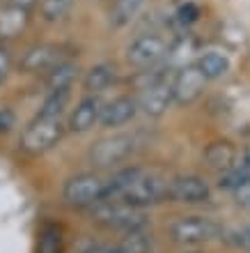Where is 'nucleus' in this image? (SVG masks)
<instances>
[{
    "instance_id": "nucleus-1",
    "label": "nucleus",
    "mask_w": 250,
    "mask_h": 253,
    "mask_svg": "<svg viewBox=\"0 0 250 253\" xmlns=\"http://www.w3.org/2000/svg\"><path fill=\"white\" fill-rule=\"evenodd\" d=\"M92 221L108 230H119V233H131V230H145L149 223L147 210L126 205V203H115V200H104L92 207Z\"/></svg>"
},
{
    "instance_id": "nucleus-2",
    "label": "nucleus",
    "mask_w": 250,
    "mask_h": 253,
    "mask_svg": "<svg viewBox=\"0 0 250 253\" xmlns=\"http://www.w3.org/2000/svg\"><path fill=\"white\" fill-rule=\"evenodd\" d=\"M225 228L218 221L209 219V216H200V214H191V216H179L170 223V237L175 244L181 247H200L207 242H214L218 237H223Z\"/></svg>"
},
{
    "instance_id": "nucleus-3",
    "label": "nucleus",
    "mask_w": 250,
    "mask_h": 253,
    "mask_svg": "<svg viewBox=\"0 0 250 253\" xmlns=\"http://www.w3.org/2000/svg\"><path fill=\"white\" fill-rule=\"evenodd\" d=\"M163 200H168V177H163L156 170L140 168L138 177L133 180V184L126 189L124 196L117 203H126V205L147 210V207L158 205Z\"/></svg>"
},
{
    "instance_id": "nucleus-4",
    "label": "nucleus",
    "mask_w": 250,
    "mask_h": 253,
    "mask_svg": "<svg viewBox=\"0 0 250 253\" xmlns=\"http://www.w3.org/2000/svg\"><path fill=\"white\" fill-rule=\"evenodd\" d=\"M65 133V125L60 118H35L21 133V150L26 154H44L55 147Z\"/></svg>"
},
{
    "instance_id": "nucleus-5",
    "label": "nucleus",
    "mask_w": 250,
    "mask_h": 253,
    "mask_svg": "<svg viewBox=\"0 0 250 253\" xmlns=\"http://www.w3.org/2000/svg\"><path fill=\"white\" fill-rule=\"evenodd\" d=\"M136 150H138V138L133 133H112L99 138L90 147V161L97 168H112L117 164H124Z\"/></svg>"
},
{
    "instance_id": "nucleus-6",
    "label": "nucleus",
    "mask_w": 250,
    "mask_h": 253,
    "mask_svg": "<svg viewBox=\"0 0 250 253\" xmlns=\"http://www.w3.org/2000/svg\"><path fill=\"white\" fill-rule=\"evenodd\" d=\"M62 198L71 207H87L92 210L106 200V182L94 173H78L69 177L62 189Z\"/></svg>"
},
{
    "instance_id": "nucleus-7",
    "label": "nucleus",
    "mask_w": 250,
    "mask_h": 253,
    "mask_svg": "<svg viewBox=\"0 0 250 253\" xmlns=\"http://www.w3.org/2000/svg\"><path fill=\"white\" fill-rule=\"evenodd\" d=\"M170 53V44L165 42L163 35L156 33H145L136 37V40L126 46V62L138 69H149V67L158 65L165 55Z\"/></svg>"
},
{
    "instance_id": "nucleus-8",
    "label": "nucleus",
    "mask_w": 250,
    "mask_h": 253,
    "mask_svg": "<svg viewBox=\"0 0 250 253\" xmlns=\"http://www.w3.org/2000/svg\"><path fill=\"white\" fill-rule=\"evenodd\" d=\"M207 79L202 76L195 65H184L175 76L170 79L172 87V104L179 106H191L193 101H198L204 92Z\"/></svg>"
},
{
    "instance_id": "nucleus-9",
    "label": "nucleus",
    "mask_w": 250,
    "mask_h": 253,
    "mask_svg": "<svg viewBox=\"0 0 250 253\" xmlns=\"http://www.w3.org/2000/svg\"><path fill=\"white\" fill-rule=\"evenodd\" d=\"M211 189L200 175H177L168 180V200L181 205H198L209 200Z\"/></svg>"
},
{
    "instance_id": "nucleus-10",
    "label": "nucleus",
    "mask_w": 250,
    "mask_h": 253,
    "mask_svg": "<svg viewBox=\"0 0 250 253\" xmlns=\"http://www.w3.org/2000/svg\"><path fill=\"white\" fill-rule=\"evenodd\" d=\"M62 48L58 44H46V42H41V44H33L30 48L23 51L19 60V69L23 74H44V72H51L53 67L62 62Z\"/></svg>"
},
{
    "instance_id": "nucleus-11",
    "label": "nucleus",
    "mask_w": 250,
    "mask_h": 253,
    "mask_svg": "<svg viewBox=\"0 0 250 253\" xmlns=\"http://www.w3.org/2000/svg\"><path fill=\"white\" fill-rule=\"evenodd\" d=\"M136 101H138V111H143L149 118H161L172 104L170 79H161L149 83V85H143Z\"/></svg>"
},
{
    "instance_id": "nucleus-12",
    "label": "nucleus",
    "mask_w": 250,
    "mask_h": 253,
    "mask_svg": "<svg viewBox=\"0 0 250 253\" xmlns=\"http://www.w3.org/2000/svg\"><path fill=\"white\" fill-rule=\"evenodd\" d=\"M101 111H104V101L97 97V94H87L76 104V108L69 115V129L76 133H85L90 131L101 118Z\"/></svg>"
},
{
    "instance_id": "nucleus-13",
    "label": "nucleus",
    "mask_w": 250,
    "mask_h": 253,
    "mask_svg": "<svg viewBox=\"0 0 250 253\" xmlns=\"http://www.w3.org/2000/svg\"><path fill=\"white\" fill-rule=\"evenodd\" d=\"M138 113V101L136 97H129V94H122L117 99L104 104V111H101L99 122L106 129H112V126H124L126 122H131Z\"/></svg>"
},
{
    "instance_id": "nucleus-14",
    "label": "nucleus",
    "mask_w": 250,
    "mask_h": 253,
    "mask_svg": "<svg viewBox=\"0 0 250 253\" xmlns=\"http://www.w3.org/2000/svg\"><path fill=\"white\" fill-rule=\"evenodd\" d=\"M28 21H30V9L5 2L0 7V40L5 42V40L19 37L28 28Z\"/></svg>"
},
{
    "instance_id": "nucleus-15",
    "label": "nucleus",
    "mask_w": 250,
    "mask_h": 253,
    "mask_svg": "<svg viewBox=\"0 0 250 253\" xmlns=\"http://www.w3.org/2000/svg\"><path fill=\"white\" fill-rule=\"evenodd\" d=\"M204 161H207L209 168L225 173V170H230V168L234 166L237 150H234V145L227 143V140H216V143L207 145V150H204Z\"/></svg>"
},
{
    "instance_id": "nucleus-16",
    "label": "nucleus",
    "mask_w": 250,
    "mask_h": 253,
    "mask_svg": "<svg viewBox=\"0 0 250 253\" xmlns=\"http://www.w3.org/2000/svg\"><path fill=\"white\" fill-rule=\"evenodd\" d=\"M78 79V65L71 60H62L53 67L46 76V90L58 92V90H71V85Z\"/></svg>"
},
{
    "instance_id": "nucleus-17",
    "label": "nucleus",
    "mask_w": 250,
    "mask_h": 253,
    "mask_svg": "<svg viewBox=\"0 0 250 253\" xmlns=\"http://www.w3.org/2000/svg\"><path fill=\"white\" fill-rule=\"evenodd\" d=\"M115 67L110 62H99V65L90 67L83 76V87H85L87 94H99L104 92L106 87L110 85L112 81H115Z\"/></svg>"
},
{
    "instance_id": "nucleus-18",
    "label": "nucleus",
    "mask_w": 250,
    "mask_h": 253,
    "mask_svg": "<svg viewBox=\"0 0 250 253\" xmlns=\"http://www.w3.org/2000/svg\"><path fill=\"white\" fill-rule=\"evenodd\" d=\"M195 67L202 72V76L207 81H218L230 72V58L220 53V51H207L198 58Z\"/></svg>"
},
{
    "instance_id": "nucleus-19",
    "label": "nucleus",
    "mask_w": 250,
    "mask_h": 253,
    "mask_svg": "<svg viewBox=\"0 0 250 253\" xmlns=\"http://www.w3.org/2000/svg\"><path fill=\"white\" fill-rule=\"evenodd\" d=\"M147 0H112L110 5V26L124 28L131 21L138 19V14L145 9Z\"/></svg>"
},
{
    "instance_id": "nucleus-20",
    "label": "nucleus",
    "mask_w": 250,
    "mask_h": 253,
    "mask_svg": "<svg viewBox=\"0 0 250 253\" xmlns=\"http://www.w3.org/2000/svg\"><path fill=\"white\" fill-rule=\"evenodd\" d=\"M65 251V240L62 230L58 226H44L39 230V242H37V253H62Z\"/></svg>"
},
{
    "instance_id": "nucleus-21",
    "label": "nucleus",
    "mask_w": 250,
    "mask_h": 253,
    "mask_svg": "<svg viewBox=\"0 0 250 253\" xmlns=\"http://www.w3.org/2000/svg\"><path fill=\"white\" fill-rule=\"evenodd\" d=\"M71 90H58V92H48L44 104L39 108V118H62L67 104H69Z\"/></svg>"
},
{
    "instance_id": "nucleus-22",
    "label": "nucleus",
    "mask_w": 250,
    "mask_h": 253,
    "mask_svg": "<svg viewBox=\"0 0 250 253\" xmlns=\"http://www.w3.org/2000/svg\"><path fill=\"white\" fill-rule=\"evenodd\" d=\"M151 237L145 230H131V233H124L122 242L117 244V249L122 253H151Z\"/></svg>"
},
{
    "instance_id": "nucleus-23",
    "label": "nucleus",
    "mask_w": 250,
    "mask_h": 253,
    "mask_svg": "<svg viewBox=\"0 0 250 253\" xmlns=\"http://www.w3.org/2000/svg\"><path fill=\"white\" fill-rule=\"evenodd\" d=\"M73 0H39V9H41V16L46 21H60L65 19L69 9H71Z\"/></svg>"
},
{
    "instance_id": "nucleus-24",
    "label": "nucleus",
    "mask_w": 250,
    "mask_h": 253,
    "mask_svg": "<svg viewBox=\"0 0 250 253\" xmlns=\"http://www.w3.org/2000/svg\"><path fill=\"white\" fill-rule=\"evenodd\" d=\"M248 177H250V168L234 164L230 170H225V173L220 175V182H218V184H220V189H232V191H234V189L241 187Z\"/></svg>"
},
{
    "instance_id": "nucleus-25",
    "label": "nucleus",
    "mask_w": 250,
    "mask_h": 253,
    "mask_svg": "<svg viewBox=\"0 0 250 253\" xmlns=\"http://www.w3.org/2000/svg\"><path fill=\"white\" fill-rule=\"evenodd\" d=\"M223 237H225V242L232 244L234 249H250V223L223 230Z\"/></svg>"
},
{
    "instance_id": "nucleus-26",
    "label": "nucleus",
    "mask_w": 250,
    "mask_h": 253,
    "mask_svg": "<svg viewBox=\"0 0 250 253\" xmlns=\"http://www.w3.org/2000/svg\"><path fill=\"white\" fill-rule=\"evenodd\" d=\"M14 125H16V115L12 108H0V133L12 131Z\"/></svg>"
},
{
    "instance_id": "nucleus-27",
    "label": "nucleus",
    "mask_w": 250,
    "mask_h": 253,
    "mask_svg": "<svg viewBox=\"0 0 250 253\" xmlns=\"http://www.w3.org/2000/svg\"><path fill=\"white\" fill-rule=\"evenodd\" d=\"M9 69H12V53L7 46H0V83L7 79Z\"/></svg>"
},
{
    "instance_id": "nucleus-28",
    "label": "nucleus",
    "mask_w": 250,
    "mask_h": 253,
    "mask_svg": "<svg viewBox=\"0 0 250 253\" xmlns=\"http://www.w3.org/2000/svg\"><path fill=\"white\" fill-rule=\"evenodd\" d=\"M234 198H237L239 205L250 207V177H248V180H246L239 189H234Z\"/></svg>"
},
{
    "instance_id": "nucleus-29",
    "label": "nucleus",
    "mask_w": 250,
    "mask_h": 253,
    "mask_svg": "<svg viewBox=\"0 0 250 253\" xmlns=\"http://www.w3.org/2000/svg\"><path fill=\"white\" fill-rule=\"evenodd\" d=\"M78 253H122L117 247H108V244H87Z\"/></svg>"
},
{
    "instance_id": "nucleus-30",
    "label": "nucleus",
    "mask_w": 250,
    "mask_h": 253,
    "mask_svg": "<svg viewBox=\"0 0 250 253\" xmlns=\"http://www.w3.org/2000/svg\"><path fill=\"white\" fill-rule=\"evenodd\" d=\"M7 2L16 7H23V9H33L35 5H39V0H7Z\"/></svg>"
},
{
    "instance_id": "nucleus-31",
    "label": "nucleus",
    "mask_w": 250,
    "mask_h": 253,
    "mask_svg": "<svg viewBox=\"0 0 250 253\" xmlns=\"http://www.w3.org/2000/svg\"><path fill=\"white\" fill-rule=\"evenodd\" d=\"M5 2H7V0H0V7H2V5H5Z\"/></svg>"
}]
</instances>
